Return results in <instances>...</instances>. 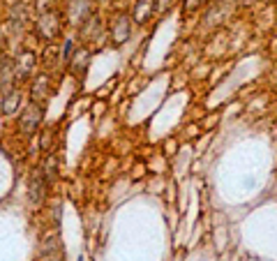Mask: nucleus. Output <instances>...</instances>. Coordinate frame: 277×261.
Listing matches in <instances>:
<instances>
[{
    "label": "nucleus",
    "instance_id": "0eeeda50",
    "mask_svg": "<svg viewBox=\"0 0 277 261\" xmlns=\"http://www.w3.org/2000/svg\"><path fill=\"white\" fill-rule=\"evenodd\" d=\"M113 37L118 39V42H125V39L129 37V21H127V16H120L118 21H116V26H113Z\"/></svg>",
    "mask_w": 277,
    "mask_h": 261
},
{
    "label": "nucleus",
    "instance_id": "423d86ee",
    "mask_svg": "<svg viewBox=\"0 0 277 261\" xmlns=\"http://www.w3.org/2000/svg\"><path fill=\"white\" fill-rule=\"evenodd\" d=\"M37 30L44 35V37H53L56 30H58V19L56 14H44L42 19L37 21Z\"/></svg>",
    "mask_w": 277,
    "mask_h": 261
},
{
    "label": "nucleus",
    "instance_id": "ddd939ff",
    "mask_svg": "<svg viewBox=\"0 0 277 261\" xmlns=\"http://www.w3.org/2000/svg\"><path fill=\"white\" fill-rule=\"evenodd\" d=\"M79 261H83V257H81V259H79Z\"/></svg>",
    "mask_w": 277,
    "mask_h": 261
},
{
    "label": "nucleus",
    "instance_id": "6e6552de",
    "mask_svg": "<svg viewBox=\"0 0 277 261\" xmlns=\"http://www.w3.org/2000/svg\"><path fill=\"white\" fill-rule=\"evenodd\" d=\"M88 14V0H72V21H81Z\"/></svg>",
    "mask_w": 277,
    "mask_h": 261
},
{
    "label": "nucleus",
    "instance_id": "f03ea898",
    "mask_svg": "<svg viewBox=\"0 0 277 261\" xmlns=\"http://www.w3.org/2000/svg\"><path fill=\"white\" fill-rule=\"evenodd\" d=\"M44 187H46V178L42 171H37L35 176H32V180H30L28 185V201L32 203V206H37L39 201H42V197H44Z\"/></svg>",
    "mask_w": 277,
    "mask_h": 261
},
{
    "label": "nucleus",
    "instance_id": "7ed1b4c3",
    "mask_svg": "<svg viewBox=\"0 0 277 261\" xmlns=\"http://www.w3.org/2000/svg\"><path fill=\"white\" fill-rule=\"evenodd\" d=\"M12 79H14V60L0 58V88H2V90H9Z\"/></svg>",
    "mask_w": 277,
    "mask_h": 261
},
{
    "label": "nucleus",
    "instance_id": "9d476101",
    "mask_svg": "<svg viewBox=\"0 0 277 261\" xmlns=\"http://www.w3.org/2000/svg\"><path fill=\"white\" fill-rule=\"evenodd\" d=\"M86 62H88V54L83 51V54H76V60H74V69L79 72L81 67H86Z\"/></svg>",
    "mask_w": 277,
    "mask_h": 261
},
{
    "label": "nucleus",
    "instance_id": "9b49d317",
    "mask_svg": "<svg viewBox=\"0 0 277 261\" xmlns=\"http://www.w3.org/2000/svg\"><path fill=\"white\" fill-rule=\"evenodd\" d=\"M44 86H46V77H39L37 84H35V88H32V92H35V100H37L39 95H44V92H42V88H44Z\"/></svg>",
    "mask_w": 277,
    "mask_h": 261
},
{
    "label": "nucleus",
    "instance_id": "39448f33",
    "mask_svg": "<svg viewBox=\"0 0 277 261\" xmlns=\"http://www.w3.org/2000/svg\"><path fill=\"white\" fill-rule=\"evenodd\" d=\"M19 104H21V92L19 90H7L5 97H2V114L12 116L19 111Z\"/></svg>",
    "mask_w": 277,
    "mask_h": 261
},
{
    "label": "nucleus",
    "instance_id": "1a4fd4ad",
    "mask_svg": "<svg viewBox=\"0 0 277 261\" xmlns=\"http://www.w3.org/2000/svg\"><path fill=\"white\" fill-rule=\"evenodd\" d=\"M150 5H153V0H139V5H136V12H134L136 21H146V14H148Z\"/></svg>",
    "mask_w": 277,
    "mask_h": 261
},
{
    "label": "nucleus",
    "instance_id": "f8f14e48",
    "mask_svg": "<svg viewBox=\"0 0 277 261\" xmlns=\"http://www.w3.org/2000/svg\"><path fill=\"white\" fill-rule=\"evenodd\" d=\"M2 46H5V37H2V32H0V51H2Z\"/></svg>",
    "mask_w": 277,
    "mask_h": 261
},
{
    "label": "nucleus",
    "instance_id": "f257e3e1",
    "mask_svg": "<svg viewBox=\"0 0 277 261\" xmlns=\"http://www.w3.org/2000/svg\"><path fill=\"white\" fill-rule=\"evenodd\" d=\"M42 116H44L42 107H39L37 102H30L28 107L21 111V116H19V130L23 134H32L39 127V123H42Z\"/></svg>",
    "mask_w": 277,
    "mask_h": 261
},
{
    "label": "nucleus",
    "instance_id": "20e7f679",
    "mask_svg": "<svg viewBox=\"0 0 277 261\" xmlns=\"http://www.w3.org/2000/svg\"><path fill=\"white\" fill-rule=\"evenodd\" d=\"M32 67H35V56H32V51H23L14 62V74H19L23 79Z\"/></svg>",
    "mask_w": 277,
    "mask_h": 261
}]
</instances>
